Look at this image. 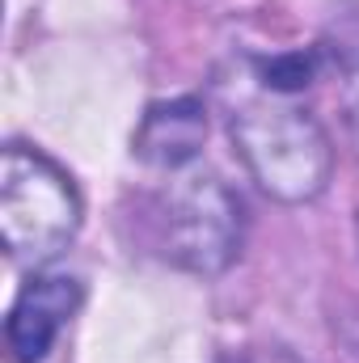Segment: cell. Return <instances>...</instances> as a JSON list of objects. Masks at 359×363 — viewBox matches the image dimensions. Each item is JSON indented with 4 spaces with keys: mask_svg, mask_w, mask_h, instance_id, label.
<instances>
[{
    "mask_svg": "<svg viewBox=\"0 0 359 363\" xmlns=\"http://www.w3.org/2000/svg\"><path fill=\"white\" fill-rule=\"evenodd\" d=\"M81 228V199L72 178L26 144H9L0 161V237L4 250L43 267L68 250Z\"/></svg>",
    "mask_w": 359,
    "mask_h": 363,
    "instance_id": "cell-1",
    "label": "cell"
},
{
    "mask_svg": "<svg viewBox=\"0 0 359 363\" xmlns=\"http://www.w3.org/2000/svg\"><path fill=\"white\" fill-rule=\"evenodd\" d=\"M233 140L241 161L258 186L283 199V203H304L326 190L330 182V144L321 127L283 101H241L228 118Z\"/></svg>",
    "mask_w": 359,
    "mask_h": 363,
    "instance_id": "cell-2",
    "label": "cell"
},
{
    "mask_svg": "<svg viewBox=\"0 0 359 363\" xmlns=\"http://www.w3.org/2000/svg\"><path fill=\"white\" fill-rule=\"evenodd\" d=\"M157 245L186 271L216 274L241 250V199L211 174L178 178L153 207Z\"/></svg>",
    "mask_w": 359,
    "mask_h": 363,
    "instance_id": "cell-3",
    "label": "cell"
},
{
    "mask_svg": "<svg viewBox=\"0 0 359 363\" xmlns=\"http://www.w3.org/2000/svg\"><path fill=\"white\" fill-rule=\"evenodd\" d=\"M81 304L77 279L51 274V279H30L26 291L17 296L9 313V351L17 363H43L47 351L55 347V334Z\"/></svg>",
    "mask_w": 359,
    "mask_h": 363,
    "instance_id": "cell-4",
    "label": "cell"
},
{
    "mask_svg": "<svg viewBox=\"0 0 359 363\" xmlns=\"http://www.w3.org/2000/svg\"><path fill=\"white\" fill-rule=\"evenodd\" d=\"M203 135H207V114L194 97L157 101L144 114V127L136 135V157L157 169H182L199 157Z\"/></svg>",
    "mask_w": 359,
    "mask_h": 363,
    "instance_id": "cell-5",
    "label": "cell"
},
{
    "mask_svg": "<svg viewBox=\"0 0 359 363\" xmlns=\"http://www.w3.org/2000/svg\"><path fill=\"white\" fill-rule=\"evenodd\" d=\"M254 68H258V77H263V85L270 93H296L304 89L309 81H313V55H304V51H287V55H270V60H254Z\"/></svg>",
    "mask_w": 359,
    "mask_h": 363,
    "instance_id": "cell-6",
    "label": "cell"
},
{
    "mask_svg": "<svg viewBox=\"0 0 359 363\" xmlns=\"http://www.w3.org/2000/svg\"><path fill=\"white\" fill-rule=\"evenodd\" d=\"M267 363H296V359H287V355H270Z\"/></svg>",
    "mask_w": 359,
    "mask_h": 363,
    "instance_id": "cell-7",
    "label": "cell"
}]
</instances>
